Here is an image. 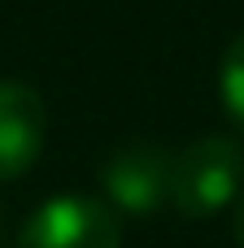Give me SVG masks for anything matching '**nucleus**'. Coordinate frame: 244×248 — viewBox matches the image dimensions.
I'll return each mask as SVG.
<instances>
[{
    "label": "nucleus",
    "mask_w": 244,
    "mask_h": 248,
    "mask_svg": "<svg viewBox=\"0 0 244 248\" xmlns=\"http://www.w3.org/2000/svg\"><path fill=\"white\" fill-rule=\"evenodd\" d=\"M244 153L231 135H201L170 161V209L201 222L240 196Z\"/></svg>",
    "instance_id": "1"
},
{
    "label": "nucleus",
    "mask_w": 244,
    "mask_h": 248,
    "mask_svg": "<svg viewBox=\"0 0 244 248\" xmlns=\"http://www.w3.org/2000/svg\"><path fill=\"white\" fill-rule=\"evenodd\" d=\"M17 248H122V222L96 196H57L26 218Z\"/></svg>",
    "instance_id": "2"
},
{
    "label": "nucleus",
    "mask_w": 244,
    "mask_h": 248,
    "mask_svg": "<svg viewBox=\"0 0 244 248\" xmlns=\"http://www.w3.org/2000/svg\"><path fill=\"white\" fill-rule=\"evenodd\" d=\"M170 153L162 144H122L105 157L100 183L109 196V209L153 218L170 205Z\"/></svg>",
    "instance_id": "3"
},
{
    "label": "nucleus",
    "mask_w": 244,
    "mask_h": 248,
    "mask_svg": "<svg viewBox=\"0 0 244 248\" xmlns=\"http://www.w3.org/2000/svg\"><path fill=\"white\" fill-rule=\"evenodd\" d=\"M44 131H48L44 96L31 83L0 78V183L22 179L39 161Z\"/></svg>",
    "instance_id": "4"
},
{
    "label": "nucleus",
    "mask_w": 244,
    "mask_h": 248,
    "mask_svg": "<svg viewBox=\"0 0 244 248\" xmlns=\"http://www.w3.org/2000/svg\"><path fill=\"white\" fill-rule=\"evenodd\" d=\"M218 92H223V109L231 113V122L244 131V31L231 39V48L223 52V65H218Z\"/></svg>",
    "instance_id": "5"
},
{
    "label": "nucleus",
    "mask_w": 244,
    "mask_h": 248,
    "mask_svg": "<svg viewBox=\"0 0 244 248\" xmlns=\"http://www.w3.org/2000/svg\"><path fill=\"white\" fill-rule=\"evenodd\" d=\"M231 235H236V244L244 248V192H240V201H236V218H231Z\"/></svg>",
    "instance_id": "6"
}]
</instances>
